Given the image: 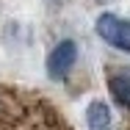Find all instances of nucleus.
<instances>
[{
  "mask_svg": "<svg viewBox=\"0 0 130 130\" xmlns=\"http://www.w3.org/2000/svg\"><path fill=\"white\" fill-rule=\"evenodd\" d=\"M75 61H78V47H75V42H72V39L58 42V44L53 47V53L47 55V75H50L53 80H64L69 72H72Z\"/></svg>",
  "mask_w": 130,
  "mask_h": 130,
  "instance_id": "3",
  "label": "nucleus"
},
{
  "mask_svg": "<svg viewBox=\"0 0 130 130\" xmlns=\"http://www.w3.org/2000/svg\"><path fill=\"white\" fill-rule=\"evenodd\" d=\"M108 89H111V97L116 105L130 108V72H113L108 78Z\"/></svg>",
  "mask_w": 130,
  "mask_h": 130,
  "instance_id": "5",
  "label": "nucleus"
},
{
  "mask_svg": "<svg viewBox=\"0 0 130 130\" xmlns=\"http://www.w3.org/2000/svg\"><path fill=\"white\" fill-rule=\"evenodd\" d=\"M0 130H67V122L44 97L0 86Z\"/></svg>",
  "mask_w": 130,
  "mask_h": 130,
  "instance_id": "1",
  "label": "nucleus"
},
{
  "mask_svg": "<svg viewBox=\"0 0 130 130\" xmlns=\"http://www.w3.org/2000/svg\"><path fill=\"white\" fill-rule=\"evenodd\" d=\"M86 125L89 130H111V108L103 100H91L86 108Z\"/></svg>",
  "mask_w": 130,
  "mask_h": 130,
  "instance_id": "4",
  "label": "nucleus"
},
{
  "mask_svg": "<svg viewBox=\"0 0 130 130\" xmlns=\"http://www.w3.org/2000/svg\"><path fill=\"white\" fill-rule=\"evenodd\" d=\"M94 30L105 44H111L122 53H130V20H122L111 11H103L94 22Z\"/></svg>",
  "mask_w": 130,
  "mask_h": 130,
  "instance_id": "2",
  "label": "nucleus"
}]
</instances>
